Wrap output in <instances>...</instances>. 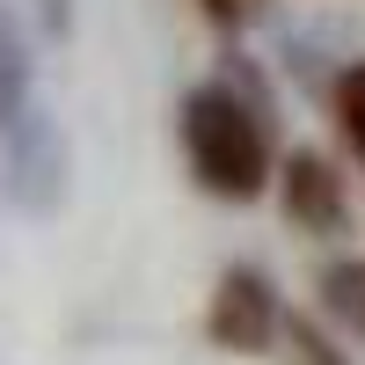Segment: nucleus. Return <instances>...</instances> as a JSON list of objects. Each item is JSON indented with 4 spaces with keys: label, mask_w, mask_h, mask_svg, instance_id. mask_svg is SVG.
Returning <instances> with one entry per match:
<instances>
[{
    "label": "nucleus",
    "mask_w": 365,
    "mask_h": 365,
    "mask_svg": "<svg viewBox=\"0 0 365 365\" xmlns=\"http://www.w3.org/2000/svg\"><path fill=\"white\" fill-rule=\"evenodd\" d=\"M182 146H190V168H197V182L212 197H256L263 175H270L263 125L227 88H197V96L182 103Z\"/></svg>",
    "instance_id": "nucleus-1"
},
{
    "label": "nucleus",
    "mask_w": 365,
    "mask_h": 365,
    "mask_svg": "<svg viewBox=\"0 0 365 365\" xmlns=\"http://www.w3.org/2000/svg\"><path fill=\"white\" fill-rule=\"evenodd\" d=\"M0 146H8V182H15V205L22 212H51L58 205V182H66V146H58L51 117L29 103L8 132H0Z\"/></svg>",
    "instance_id": "nucleus-2"
},
{
    "label": "nucleus",
    "mask_w": 365,
    "mask_h": 365,
    "mask_svg": "<svg viewBox=\"0 0 365 365\" xmlns=\"http://www.w3.org/2000/svg\"><path fill=\"white\" fill-rule=\"evenodd\" d=\"M212 336L220 344H234V351H256L263 336H270V292H263V278H234L220 285V314H212Z\"/></svg>",
    "instance_id": "nucleus-3"
},
{
    "label": "nucleus",
    "mask_w": 365,
    "mask_h": 365,
    "mask_svg": "<svg viewBox=\"0 0 365 365\" xmlns=\"http://www.w3.org/2000/svg\"><path fill=\"white\" fill-rule=\"evenodd\" d=\"M22 110H29V58H22V37H15V22L0 15V132H8Z\"/></svg>",
    "instance_id": "nucleus-4"
},
{
    "label": "nucleus",
    "mask_w": 365,
    "mask_h": 365,
    "mask_svg": "<svg viewBox=\"0 0 365 365\" xmlns=\"http://www.w3.org/2000/svg\"><path fill=\"white\" fill-rule=\"evenodd\" d=\"M292 212L299 220H322V227H336V182H329L322 161H292Z\"/></svg>",
    "instance_id": "nucleus-5"
},
{
    "label": "nucleus",
    "mask_w": 365,
    "mask_h": 365,
    "mask_svg": "<svg viewBox=\"0 0 365 365\" xmlns=\"http://www.w3.org/2000/svg\"><path fill=\"white\" fill-rule=\"evenodd\" d=\"M344 117H351V132H358V146H365V66L344 81Z\"/></svg>",
    "instance_id": "nucleus-6"
},
{
    "label": "nucleus",
    "mask_w": 365,
    "mask_h": 365,
    "mask_svg": "<svg viewBox=\"0 0 365 365\" xmlns=\"http://www.w3.org/2000/svg\"><path fill=\"white\" fill-rule=\"evenodd\" d=\"M37 8H44V29L58 37V29H66V0H37Z\"/></svg>",
    "instance_id": "nucleus-7"
}]
</instances>
